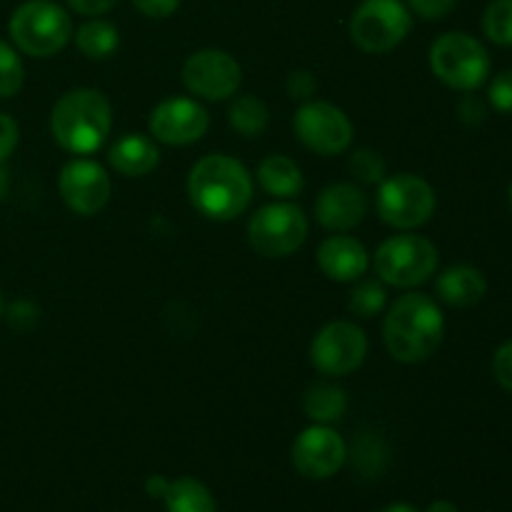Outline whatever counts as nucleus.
Returning a JSON list of instances; mask_svg holds the SVG:
<instances>
[{"instance_id":"nucleus-1","label":"nucleus","mask_w":512,"mask_h":512,"mask_svg":"<svg viewBox=\"0 0 512 512\" xmlns=\"http://www.w3.org/2000/svg\"><path fill=\"white\" fill-rule=\"evenodd\" d=\"M188 198L200 215L228 223L253 203V175L233 155H205L188 175Z\"/></svg>"},{"instance_id":"nucleus-2","label":"nucleus","mask_w":512,"mask_h":512,"mask_svg":"<svg viewBox=\"0 0 512 512\" xmlns=\"http://www.w3.org/2000/svg\"><path fill=\"white\" fill-rule=\"evenodd\" d=\"M445 338V315L425 293L400 295L385 313L383 340L398 363L415 365L433 358Z\"/></svg>"},{"instance_id":"nucleus-3","label":"nucleus","mask_w":512,"mask_h":512,"mask_svg":"<svg viewBox=\"0 0 512 512\" xmlns=\"http://www.w3.org/2000/svg\"><path fill=\"white\" fill-rule=\"evenodd\" d=\"M113 128V105L100 90L73 88L58 98L50 113L55 143L73 155L100 150Z\"/></svg>"},{"instance_id":"nucleus-4","label":"nucleus","mask_w":512,"mask_h":512,"mask_svg":"<svg viewBox=\"0 0 512 512\" xmlns=\"http://www.w3.org/2000/svg\"><path fill=\"white\" fill-rule=\"evenodd\" d=\"M8 33L20 53L30 58H50L70 43L73 20L68 10L53 0H25L10 15Z\"/></svg>"},{"instance_id":"nucleus-5","label":"nucleus","mask_w":512,"mask_h":512,"mask_svg":"<svg viewBox=\"0 0 512 512\" xmlns=\"http://www.w3.org/2000/svg\"><path fill=\"white\" fill-rule=\"evenodd\" d=\"M430 70L440 83L453 90L473 93L490 78V53L478 38L468 33H445L430 45Z\"/></svg>"},{"instance_id":"nucleus-6","label":"nucleus","mask_w":512,"mask_h":512,"mask_svg":"<svg viewBox=\"0 0 512 512\" xmlns=\"http://www.w3.org/2000/svg\"><path fill=\"white\" fill-rule=\"evenodd\" d=\"M440 263L438 248L423 235L403 230L400 235L383 240L375 250V273L393 288H418L428 283Z\"/></svg>"},{"instance_id":"nucleus-7","label":"nucleus","mask_w":512,"mask_h":512,"mask_svg":"<svg viewBox=\"0 0 512 512\" xmlns=\"http://www.w3.org/2000/svg\"><path fill=\"white\" fill-rule=\"evenodd\" d=\"M308 215L290 200H275L255 210L248 223L250 248L263 258H288L308 238Z\"/></svg>"},{"instance_id":"nucleus-8","label":"nucleus","mask_w":512,"mask_h":512,"mask_svg":"<svg viewBox=\"0 0 512 512\" xmlns=\"http://www.w3.org/2000/svg\"><path fill=\"white\" fill-rule=\"evenodd\" d=\"M413 28L403 0H363L350 18V38L363 53L383 55L398 48Z\"/></svg>"},{"instance_id":"nucleus-9","label":"nucleus","mask_w":512,"mask_h":512,"mask_svg":"<svg viewBox=\"0 0 512 512\" xmlns=\"http://www.w3.org/2000/svg\"><path fill=\"white\" fill-rule=\"evenodd\" d=\"M380 220L395 230H415L428 223L438 208L433 185L413 173L383 178L375 200Z\"/></svg>"},{"instance_id":"nucleus-10","label":"nucleus","mask_w":512,"mask_h":512,"mask_svg":"<svg viewBox=\"0 0 512 512\" xmlns=\"http://www.w3.org/2000/svg\"><path fill=\"white\" fill-rule=\"evenodd\" d=\"M368 355V335L353 320H333L310 343V363L325 378L355 373Z\"/></svg>"},{"instance_id":"nucleus-11","label":"nucleus","mask_w":512,"mask_h":512,"mask_svg":"<svg viewBox=\"0 0 512 512\" xmlns=\"http://www.w3.org/2000/svg\"><path fill=\"white\" fill-rule=\"evenodd\" d=\"M293 128L305 148L325 158L345 153L355 135L345 110L325 100H308L300 105L293 118Z\"/></svg>"},{"instance_id":"nucleus-12","label":"nucleus","mask_w":512,"mask_h":512,"mask_svg":"<svg viewBox=\"0 0 512 512\" xmlns=\"http://www.w3.org/2000/svg\"><path fill=\"white\" fill-rule=\"evenodd\" d=\"M183 85L195 98L223 103V100L235 98L243 85V68L225 50L205 48L188 55L183 63Z\"/></svg>"},{"instance_id":"nucleus-13","label":"nucleus","mask_w":512,"mask_h":512,"mask_svg":"<svg viewBox=\"0 0 512 512\" xmlns=\"http://www.w3.org/2000/svg\"><path fill=\"white\" fill-rule=\"evenodd\" d=\"M58 190L63 203L75 215H98L108 205L113 183H110L108 170L90 158H73L63 165L58 178Z\"/></svg>"},{"instance_id":"nucleus-14","label":"nucleus","mask_w":512,"mask_h":512,"mask_svg":"<svg viewBox=\"0 0 512 512\" xmlns=\"http://www.w3.org/2000/svg\"><path fill=\"white\" fill-rule=\"evenodd\" d=\"M210 115L193 98H165L148 118L150 138L165 145H193L208 133Z\"/></svg>"},{"instance_id":"nucleus-15","label":"nucleus","mask_w":512,"mask_h":512,"mask_svg":"<svg viewBox=\"0 0 512 512\" xmlns=\"http://www.w3.org/2000/svg\"><path fill=\"white\" fill-rule=\"evenodd\" d=\"M295 470L303 478L328 480L338 473L348 458V448L340 433H335L330 425H310L295 438L290 450Z\"/></svg>"},{"instance_id":"nucleus-16","label":"nucleus","mask_w":512,"mask_h":512,"mask_svg":"<svg viewBox=\"0 0 512 512\" xmlns=\"http://www.w3.org/2000/svg\"><path fill=\"white\" fill-rule=\"evenodd\" d=\"M368 210V195L355 183H333L315 198V220L330 233H348L358 228Z\"/></svg>"},{"instance_id":"nucleus-17","label":"nucleus","mask_w":512,"mask_h":512,"mask_svg":"<svg viewBox=\"0 0 512 512\" xmlns=\"http://www.w3.org/2000/svg\"><path fill=\"white\" fill-rule=\"evenodd\" d=\"M318 265L335 283H358L370 268V253L358 238L335 233L325 238L318 248Z\"/></svg>"},{"instance_id":"nucleus-18","label":"nucleus","mask_w":512,"mask_h":512,"mask_svg":"<svg viewBox=\"0 0 512 512\" xmlns=\"http://www.w3.org/2000/svg\"><path fill=\"white\" fill-rule=\"evenodd\" d=\"M108 163L115 173L125 175V178H143L158 168L160 148L150 135L128 133L115 140L108 153Z\"/></svg>"},{"instance_id":"nucleus-19","label":"nucleus","mask_w":512,"mask_h":512,"mask_svg":"<svg viewBox=\"0 0 512 512\" xmlns=\"http://www.w3.org/2000/svg\"><path fill=\"white\" fill-rule=\"evenodd\" d=\"M435 293L450 308H473L488 295V280L473 265H450L435 280Z\"/></svg>"},{"instance_id":"nucleus-20","label":"nucleus","mask_w":512,"mask_h":512,"mask_svg":"<svg viewBox=\"0 0 512 512\" xmlns=\"http://www.w3.org/2000/svg\"><path fill=\"white\" fill-rule=\"evenodd\" d=\"M258 183L260 188L275 200H293L295 195L303 193L305 178L300 165L288 155H265L258 165Z\"/></svg>"},{"instance_id":"nucleus-21","label":"nucleus","mask_w":512,"mask_h":512,"mask_svg":"<svg viewBox=\"0 0 512 512\" xmlns=\"http://www.w3.org/2000/svg\"><path fill=\"white\" fill-rule=\"evenodd\" d=\"M303 410L313 423L333 425L348 410V395H345V390L340 385L320 380V383H313L305 390Z\"/></svg>"},{"instance_id":"nucleus-22","label":"nucleus","mask_w":512,"mask_h":512,"mask_svg":"<svg viewBox=\"0 0 512 512\" xmlns=\"http://www.w3.org/2000/svg\"><path fill=\"white\" fill-rule=\"evenodd\" d=\"M163 500L168 512H218L213 493L195 478L170 480Z\"/></svg>"},{"instance_id":"nucleus-23","label":"nucleus","mask_w":512,"mask_h":512,"mask_svg":"<svg viewBox=\"0 0 512 512\" xmlns=\"http://www.w3.org/2000/svg\"><path fill=\"white\" fill-rule=\"evenodd\" d=\"M75 45L90 60H105L118 50L120 33L110 20L93 18L75 30Z\"/></svg>"},{"instance_id":"nucleus-24","label":"nucleus","mask_w":512,"mask_h":512,"mask_svg":"<svg viewBox=\"0 0 512 512\" xmlns=\"http://www.w3.org/2000/svg\"><path fill=\"white\" fill-rule=\"evenodd\" d=\"M230 128L238 130L243 138H258L268 130L270 123V110L258 95H240L230 105Z\"/></svg>"},{"instance_id":"nucleus-25","label":"nucleus","mask_w":512,"mask_h":512,"mask_svg":"<svg viewBox=\"0 0 512 512\" xmlns=\"http://www.w3.org/2000/svg\"><path fill=\"white\" fill-rule=\"evenodd\" d=\"M388 305V290H385V283L380 278L370 280H358V285L353 288L348 300V310L358 318H375L380 315Z\"/></svg>"},{"instance_id":"nucleus-26","label":"nucleus","mask_w":512,"mask_h":512,"mask_svg":"<svg viewBox=\"0 0 512 512\" xmlns=\"http://www.w3.org/2000/svg\"><path fill=\"white\" fill-rule=\"evenodd\" d=\"M483 30L495 45L512 48V0H493L485 8Z\"/></svg>"},{"instance_id":"nucleus-27","label":"nucleus","mask_w":512,"mask_h":512,"mask_svg":"<svg viewBox=\"0 0 512 512\" xmlns=\"http://www.w3.org/2000/svg\"><path fill=\"white\" fill-rule=\"evenodd\" d=\"M25 83V68L18 48L0 40V100H8L20 93Z\"/></svg>"},{"instance_id":"nucleus-28","label":"nucleus","mask_w":512,"mask_h":512,"mask_svg":"<svg viewBox=\"0 0 512 512\" xmlns=\"http://www.w3.org/2000/svg\"><path fill=\"white\" fill-rule=\"evenodd\" d=\"M348 170H350V175L355 178V183L375 185V183H383L385 170L388 168H385L383 155L375 153V150H370V148H360L350 155Z\"/></svg>"},{"instance_id":"nucleus-29","label":"nucleus","mask_w":512,"mask_h":512,"mask_svg":"<svg viewBox=\"0 0 512 512\" xmlns=\"http://www.w3.org/2000/svg\"><path fill=\"white\" fill-rule=\"evenodd\" d=\"M488 103L498 113L512 115V70H503L500 75H495L488 88Z\"/></svg>"},{"instance_id":"nucleus-30","label":"nucleus","mask_w":512,"mask_h":512,"mask_svg":"<svg viewBox=\"0 0 512 512\" xmlns=\"http://www.w3.org/2000/svg\"><path fill=\"white\" fill-rule=\"evenodd\" d=\"M493 375L503 390L512 395V340L500 345L493 355Z\"/></svg>"},{"instance_id":"nucleus-31","label":"nucleus","mask_w":512,"mask_h":512,"mask_svg":"<svg viewBox=\"0 0 512 512\" xmlns=\"http://www.w3.org/2000/svg\"><path fill=\"white\" fill-rule=\"evenodd\" d=\"M285 88H288V95L293 100H308L313 98L315 90H318V80H315V75L310 73V70H293V73L288 75Z\"/></svg>"},{"instance_id":"nucleus-32","label":"nucleus","mask_w":512,"mask_h":512,"mask_svg":"<svg viewBox=\"0 0 512 512\" xmlns=\"http://www.w3.org/2000/svg\"><path fill=\"white\" fill-rule=\"evenodd\" d=\"M3 318H8L10 328L28 330V328H33L35 320H38V308H35L33 303H28V300H18V303H13L10 308L5 305Z\"/></svg>"},{"instance_id":"nucleus-33","label":"nucleus","mask_w":512,"mask_h":512,"mask_svg":"<svg viewBox=\"0 0 512 512\" xmlns=\"http://www.w3.org/2000/svg\"><path fill=\"white\" fill-rule=\"evenodd\" d=\"M455 3L458 0H408V8L423 20H440L455 8Z\"/></svg>"},{"instance_id":"nucleus-34","label":"nucleus","mask_w":512,"mask_h":512,"mask_svg":"<svg viewBox=\"0 0 512 512\" xmlns=\"http://www.w3.org/2000/svg\"><path fill=\"white\" fill-rule=\"evenodd\" d=\"M18 140L20 128L15 118H10L8 113H0V165L13 155V150L18 148Z\"/></svg>"},{"instance_id":"nucleus-35","label":"nucleus","mask_w":512,"mask_h":512,"mask_svg":"<svg viewBox=\"0 0 512 512\" xmlns=\"http://www.w3.org/2000/svg\"><path fill=\"white\" fill-rule=\"evenodd\" d=\"M130 3L145 18H170L180 8V0H130Z\"/></svg>"},{"instance_id":"nucleus-36","label":"nucleus","mask_w":512,"mask_h":512,"mask_svg":"<svg viewBox=\"0 0 512 512\" xmlns=\"http://www.w3.org/2000/svg\"><path fill=\"white\" fill-rule=\"evenodd\" d=\"M485 113H488V110H485V103L478 98V95H473V93L463 95V100L458 103L460 120H463V123H468V125L483 123Z\"/></svg>"},{"instance_id":"nucleus-37","label":"nucleus","mask_w":512,"mask_h":512,"mask_svg":"<svg viewBox=\"0 0 512 512\" xmlns=\"http://www.w3.org/2000/svg\"><path fill=\"white\" fill-rule=\"evenodd\" d=\"M70 8L78 15H85V18H98V15H105L108 10H113L118 5V0H68Z\"/></svg>"},{"instance_id":"nucleus-38","label":"nucleus","mask_w":512,"mask_h":512,"mask_svg":"<svg viewBox=\"0 0 512 512\" xmlns=\"http://www.w3.org/2000/svg\"><path fill=\"white\" fill-rule=\"evenodd\" d=\"M168 488L170 480L163 478V475H150V478L145 480V493H148L150 498H165Z\"/></svg>"},{"instance_id":"nucleus-39","label":"nucleus","mask_w":512,"mask_h":512,"mask_svg":"<svg viewBox=\"0 0 512 512\" xmlns=\"http://www.w3.org/2000/svg\"><path fill=\"white\" fill-rule=\"evenodd\" d=\"M428 512H460L458 508H455L450 500H435V503H430Z\"/></svg>"},{"instance_id":"nucleus-40","label":"nucleus","mask_w":512,"mask_h":512,"mask_svg":"<svg viewBox=\"0 0 512 512\" xmlns=\"http://www.w3.org/2000/svg\"><path fill=\"white\" fill-rule=\"evenodd\" d=\"M380 512H418V508H415V505H410V503H393V505H388V508H383Z\"/></svg>"},{"instance_id":"nucleus-41","label":"nucleus","mask_w":512,"mask_h":512,"mask_svg":"<svg viewBox=\"0 0 512 512\" xmlns=\"http://www.w3.org/2000/svg\"><path fill=\"white\" fill-rule=\"evenodd\" d=\"M8 188H10V180H8V173H5V168L0 165V200L8 195Z\"/></svg>"},{"instance_id":"nucleus-42","label":"nucleus","mask_w":512,"mask_h":512,"mask_svg":"<svg viewBox=\"0 0 512 512\" xmlns=\"http://www.w3.org/2000/svg\"><path fill=\"white\" fill-rule=\"evenodd\" d=\"M5 315V298H3V290H0V318Z\"/></svg>"},{"instance_id":"nucleus-43","label":"nucleus","mask_w":512,"mask_h":512,"mask_svg":"<svg viewBox=\"0 0 512 512\" xmlns=\"http://www.w3.org/2000/svg\"><path fill=\"white\" fill-rule=\"evenodd\" d=\"M510 208H512V185H510Z\"/></svg>"}]
</instances>
